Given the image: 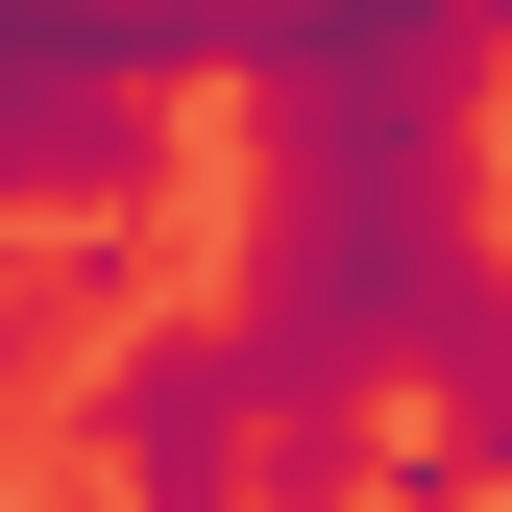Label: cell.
Returning <instances> with one entry per match:
<instances>
[{"instance_id":"obj_1","label":"cell","mask_w":512,"mask_h":512,"mask_svg":"<svg viewBox=\"0 0 512 512\" xmlns=\"http://www.w3.org/2000/svg\"><path fill=\"white\" fill-rule=\"evenodd\" d=\"M98 488L122 512H244L269 488V317H147L98 366Z\"/></svg>"}]
</instances>
